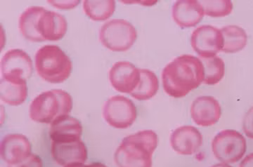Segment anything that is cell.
<instances>
[{"label": "cell", "instance_id": "obj_3", "mask_svg": "<svg viewBox=\"0 0 253 167\" xmlns=\"http://www.w3.org/2000/svg\"><path fill=\"white\" fill-rule=\"evenodd\" d=\"M73 108L72 97L61 89H54L38 95L30 106V117L36 123L50 124L61 116L68 115Z\"/></svg>", "mask_w": 253, "mask_h": 167}, {"label": "cell", "instance_id": "obj_10", "mask_svg": "<svg viewBox=\"0 0 253 167\" xmlns=\"http://www.w3.org/2000/svg\"><path fill=\"white\" fill-rule=\"evenodd\" d=\"M109 80L116 91L131 94L140 82V69L128 61L117 62L110 70Z\"/></svg>", "mask_w": 253, "mask_h": 167}, {"label": "cell", "instance_id": "obj_18", "mask_svg": "<svg viewBox=\"0 0 253 167\" xmlns=\"http://www.w3.org/2000/svg\"><path fill=\"white\" fill-rule=\"evenodd\" d=\"M28 87L24 80H0V98L1 101L10 106H19L26 101Z\"/></svg>", "mask_w": 253, "mask_h": 167}, {"label": "cell", "instance_id": "obj_30", "mask_svg": "<svg viewBox=\"0 0 253 167\" xmlns=\"http://www.w3.org/2000/svg\"><path fill=\"white\" fill-rule=\"evenodd\" d=\"M211 167H232L228 165L227 164L225 163H221L217 164V165H214V166Z\"/></svg>", "mask_w": 253, "mask_h": 167}, {"label": "cell", "instance_id": "obj_13", "mask_svg": "<svg viewBox=\"0 0 253 167\" xmlns=\"http://www.w3.org/2000/svg\"><path fill=\"white\" fill-rule=\"evenodd\" d=\"M204 138L201 132L193 126H182L176 128L170 136L172 149L179 154L191 155L202 146Z\"/></svg>", "mask_w": 253, "mask_h": 167}, {"label": "cell", "instance_id": "obj_27", "mask_svg": "<svg viewBox=\"0 0 253 167\" xmlns=\"http://www.w3.org/2000/svg\"><path fill=\"white\" fill-rule=\"evenodd\" d=\"M50 3L55 6V7L59 8L62 9H69L74 8L79 4V1H49Z\"/></svg>", "mask_w": 253, "mask_h": 167}, {"label": "cell", "instance_id": "obj_2", "mask_svg": "<svg viewBox=\"0 0 253 167\" xmlns=\"http://www.w3.org/2000/svg\"><path fill=\"white\" fill-rule=\"evenodd\" d=\"M158 143L157 134L152 130L126 136L115 153V163L118 167H152Z\"/></svg>", "mask_w": 253, "mask_h": 167}, {"label": "cell", "instance_id": "obj_17", "mask_svg": "<svg viewBox=\"0 0 253 167\" xmlns=\"http://www.w3.org/2000/svg\"><path fill=\"white\" fill-rule=\"evenodd\" d=\"M68 24L62 15L45 10L40 18L38 32L44 41H58L62 39L67 32Z\"/></svg>", "mask_w": 253, "mask_h": 167}, {"label": "cell", "instance_id": "obj_23", "mask_svg": "<svg viewBox=\"0 0 253 167\" xmlns=\"http://www.w3.org/2000/svg\"><path fill=\"white\" fill-rule=\"evenodd\" d=\"M204 67V83L214 85L223 79L225 73V64L222 58L217 56L208 58H199Z\"/></svg>", "mask_w": 253, "mask_h": 167}, {"label": "cell", "instance_id": "obj_15", "mask_svg": "<svg viewBox=\"0 0 253 167\" xmlns=\"http://www.w3.org/2000/svg\"><path fill=\"white\" fill-rule=\"evenodd\" d=\"M172 18L181 28H191L201 22L205 13L202 5L196 0H179L172 6Z\"/></svg>", "mask_w": 253, "mask_h": 167}, {"label": "cell", "instance_id": "obj_7", "mask_svg": "<svg viewBox=\"0 0 253 167\" xmlns=\"http://www.w3.org/2000/svg\"><path fill=\"white\" fill-rule=\"evenodd\" d=\"M103 116L110 126L116 128H127L135 122L137 111L134 103L129 98L114 96L105 103Z\"/></svg>", "mask_w": 253, "mask_h": 167}, {"label": "cell", "instance_id": "obj_19", "mask_svg": "<svg viewBox=\"0 0 253 167\" xmlns=\"http://www.w3.org/2000/svg\"><path fill=\"white\" fill-rule=\"evenodd\" d=\"M45 10L42 6H31L21 15L18 27L21 35L26 39L32 42L44 41L38 32V22Z\"/></svg>", "mask_w": 253, "mask_h": 167}, {"label": "cell", "instance_id": "obj_25", "mask_svg": "<svg viewBox=\"0 0 253 167\" xmlns=\"http://www.w3.org/2000/svg\"><path fill=\"white\" fill-rule=\"evenodd\" d=\"M8 167H43V163L39 156L31 154L21 163L16 165H9Z\"/></svg>", "mask_w": 253, "mask_h": 167}, {"label": "cell", "instance_id": "obj_16", "mask_svg": "<svg viewBox=\"0 0 253 167\" xmlns=\"http://www.w3.org/2000/svg\"><path fill=\"white\" fill-rule=\"evenodd\" d=\"M81 122L69 115L60 117L50 125L49 137L53 142H71L81 140Z\"/></svg>", "mask_w": 253, "mask_h": 167}, {"label": "cell", "instance_id": "obj_14", "mask_svg": "<svg viewBox=\"0 0 253 167\" xmlns=\"http://www.w3.org/2000/svg\"><path fill=\"white\" fill-rule=\"evenodd\" d=\"M51 155L56 163L66 167L71 164L84 163L87 160V149L81 140L51 143Z\"/></svg>", "mask_w": 253, "mask_h": 167}, {"label": "cell", "instance_id": "obj_26", "mask_svg": "<svg viewBox=\"0 0 253 167\" xmlns=\"http://www.w3.org/2000/svg\"><path fill=\"white\" fill-rule=\"evenodd\" d=\"M243 129L246 136L253 139V106L245 115L243 121Z\"/></svg>", "mask_w": 253, "mask_h": 167}, {"label": "cell", "instance_id": "obj_22", "mask_svg": "<svg viewBox=\"0 0 253 167\" xmlns=\"http://www.w3.org/2000/svg\"><path fill=\"white\" fill-rule=\"evenodd\" d=\"M83 9L87 17L95 21H103L109 19L116 10V2L112 0L107 1H89L83 2Z\"/></svg>", "mask_w": 253, "mask_h": 167}, {"label": "cell", "instance_id": "obj_1", "mask_svg": "<svg viewBox=\"0 0 253 167\" xmlns=\"http://www.w3.org/2000/svg\"><path fill=\"white\" fill-rule=\"evenodd\" d=\"M204 64L192 55L178 56L165 67L162 73L164 91L174 98H182L204 83Z\"/></svg>", "mask_w": 253, "mask_h": 167}, {"label": "cell", "instance_id": "obj_8", "mask_svg": "<svg viewBox=\"0 0 253 167\" xmlns=\"http://www.w3.org/2000/svg\"><path fill=\"white\" fill-rule=\"evenodd\" d=\"M191 44L200 58L212 57L222 49V34L215 27L204 25L193 32Z\"/></svg>", "mask_w": 253, "mask_h": 167}, {"label": "cell", "instance_id": "obj_21", "mask_svg": "<svg viewBox=\"0 0 253 167\" xmlns=\"http://www.w3.org/2000/svg\"><path fill=\"white\" fill-rule=\"evenodd\" d=\"M159 89V80L154 72L140 69V82L131 96L139 101H146L156 96Z\"/></svg>", "mask_w": 253, "mask_h": 167}, {"label": "cell", "instance_id": "obj_29", "mask_svg": "<svg viewBox=\"0 0 253 167\" xmlns=\"http://www.w3.org/2000/svg\"><path fill=\"white\" fill-rule=\"evenodd\" d=\"M64 167H107L105 166L103 164L96 163H92L91 165H84V163H76L71 164V165H67Z\"/></svg>", "mask_w": 253, "mask_h": 167}, {"label": "cell", "instance_id": "obj_6", "mask_svg": "<svg viewBox=\"0 0 253 167\" xmlns=\"http://www.w3.org/2000/svg\"><path fill=\"white\" fill-rule=\"evenodd\" d=\"M246 148V138L236 130H223L214 136L212 141L213 154L223 163H237L244 157Z\"/></svg>", "mask_w": 253, "mask_h": 167}, {"label": "cell", "instance_id": "obj_5", "mask_svg": "<svg viewBox=\"0 0 253 167\" xmlns=\"http://www.w3.org/2000/svg\"><path fill=\"white\" fill-rule=\"evenodd\" d=\"M136 38L135 28L126 20H111L100 28V42L111 51H128L135 42Z\"/></svg>", "mask_w": 253, "mask_h": 167}, {"label": "cell", "instance_id": "obj_24", "mask_svg": "<svg viewBox=\"0 0 253 167\" xmlns=\"http://www.w3.org/2000/svg\"><path fill=\"white\" fill-rule=\"evenodd\" d=\"M199 2L204 8L205 14L211 17H224L233 11V3L230 0H204Z\"/></svg>", "mask_w": 253, "mask_h": 167}, {"label": "cell", "instance_id": "obj_28", "mask_svg": "<svg viewBox=\"0 0 253 167\" xmlns=\"http://www.w3.org/2000/svg\"><path fill=\"white\" fill-rule=\"evenodd\" d=\"M239 167H253V153L247 155L240 164Z\"/></svg>", "mask_w": 253, "mask_h": 167}, {"label": "cell", "instance_id": "obj_9", "mask_svg": "<svg viewBox=\"0 0 253 167\" xmlns=\"http://www.w3.org/2000/svg\"><path fill=\"white\" fill-rule=\"evenodd\" d=\"M2 78L27 81L33 73V61L27 53L21 49H11L1 60Z\"/></svg>", "mask_w": 253, "mask_h": 167}, {"label": "cell", "instance_id": "obj_12", "mask_svg": "<svg viewBox=\"0 0 253 167\" xmlns=\"http://www.w3.org/2000/svg\"><path fill=\"white\" fill-rule=\"evenodd\" d=\"M31 143L19 133L6 135L1 143V158L9 165H16L31 155Z\"/></svg>", "mask_w": 253, "mask_h": 167}, {"label": "cell", "instance_id": "obj_4", "mask_svg": "<svg viewBox=\"0 0 253 167\" xmlns=\"http://www.w3.org/2000/svg\"><path fill=\"white\" fill-rule=\"evenodd\" d=\"M72 62L61 48L46 45L37 51V73L43 80L53 84L62 83L71 75Z\"/></svg>", "mask_w": 253, "mask_h": 167}, {"label": "cell", "instance_id": "obj_20", "mask_svg": "<svg viewBox=\"0 0 253 167\" xmlns=\"http://www.w3.org/2000/svg\"><path fill=\"white\" fill-rule=\"evenodd\" d=\"M220 31L223 37L221 52H239L246 47L248 43V36L242 28L232 25L223 27Z\"/></svg>", "mask_w": 253, "mask_h": 167}, {"label": "cell", "instance_id": "obj_11", "mask_svg": "<svg viewBox=\"0 0 253 167\" xmlns=\"http://www.w3.org/2000/svg\"><path fill=\"white\" fill-rule=\"evenodd\" d=\"M191 116L194 123L199 126H212L220 119V104L213 96L198 97L191 104Z\"/></svg>", "mask_w": 253, "mask_h": 167}]
</instances>
